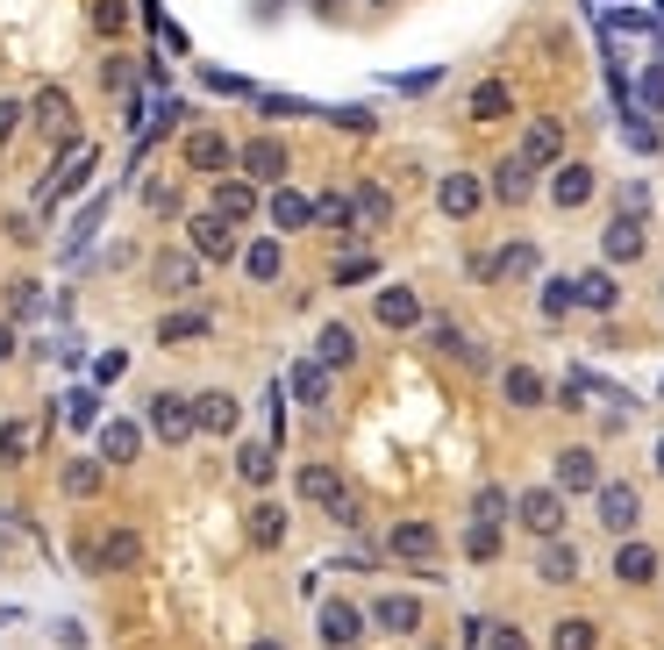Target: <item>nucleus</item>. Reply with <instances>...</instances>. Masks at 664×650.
Segmentation results:
<instances>
[{
	"mask_svg": "<svg viewBox=\"0 0 664 650\" xmlns=\"http://www.w3.org/2000/svg\"><path fill=\"white\" fill-rule=\"evenodd\" d=\"M357 637H365V608H351V600H329V608H322V643L343 650V643H357Z\"/></svg>",
	"mask_w": 664,
	"mask_h": 650,
	"instance_id": "nucleus-18",
	"label": "nucleus"
},
{
	"mask_svg": "<svg viewBox=\"0 0 664 650\" xmlns=\"http://www.w3.org/2000/svg\"><path fill=\"white\" fill-rule=\"evenodd\" d=\"M657 8H664V0H657Z\"/></svg>",
	"mask_w": 664,
	"mask_h": 650,
	"instance_id": "nucleus-56",
	"label": "nucleus"
},
{
	"mask_svg": "<svg viewBox=\"0 0 664 650\" xmlns=\"http://www.w3.org/2000/svg\"><path fill=\"white\" fill-rule=\"evenodd\" d=\"M293 493H300V501H314V508H329V515L351 501V493H343V472H336V465H300Z\"/></svg>",
	"mask_w": 664,
	"mask_h": 650,
	"instance_id": "nucleus-9",
	"label": "nucleus"
},
{
	"mask_svg": "<svg viewBox=\"0 0 664 650\" xmlns=\"http://www.w3.org/2000/svg\"><path fill=\"white\" fill-rule=\"evenodd\" d=\"M550 650H600V622L593 615H565V622H550Z\"/></svg>",
	"mask_w": 664,
	"mask_h": 650,
	"instance_id": "nucleus-29",
	"label": "nucleus"
},
{
	"mask_svg": "<svg viewBox=\"0 0 664 650\" xmlns=\"http://www.w3.org/2000/svg\"><path fill=\"white\" fill-rule=\"evenodd\" d=\"M372 315H379V329H415V322H421V300H415V286H379Z\"/></svg>",
	"mask_w": 664,
	"mask_h": 650,
	"instance_id": "nucleus-15",
	"label": "nucleus"
},
{
	"mask_svg": "<svg viewBox=\"0 0 664 650\" xmlns=\"http://www.w3.org/2000/svg\"><path fill=\"white\" fill-rule=\"evenodd\" d=\"M94 29L100 36H122L129 29V0H94Z\"/></svg>",
	"mask_w": 664,
	"mask_h": 650,
	"instance_id": "nucleus-45",
	"label": "nucleus"
},
{
	"mask_svg": "<svg viewBox=\"0 0 664 650\" xmlns=\"http://www.w3.org/2000/svg\"><path fill=\"white\" fill-rule=\"evenodd\" d=\"M351 201H357V222H372V230H379V222H394V193H386V187H357Z\"/></svg>",
	"mask_w": 664,
	"mask_h": 650,
	"instance_id": "nucleus-41",
	"label": "nucleus"
},
{
	"mask_svg": "<svg viewBox=\"0 0 664 650\" xmlns=\"http://www.w3.org/2000/svg\"><path fill=\"white\" fill-rule=\"evenodd\" d=\"M386 551H394V557H407V565H421V572H429V565H436V551H443V536H436L429 522H394V536H386ZM429 579H436V572H429Z\"/></svg>",
	"mask_w": 664,
	"mask_h": 650,
	"instance_id": "nucleus-4",
	"label": "nucleus"
},
{
	"mask_svg": "<svg viewBox=\"0 0 664 650\" xmlns=\"http://www.w3.org/2000/svg\"><path fill=\"white\" fill-rule=\"evenodd\" d=\"M236 472H244L250 487H271V479H279V458H271V444H244V450H236Z\"/></svg>",
	"mask_w": 664,
	"mask_h": 650,
	"instance_id": "nucleus-37",
	"label": "nucleus"
},
{
	"mask_svg": "<svg viewBox=\"0 0 664 650\" xmlns=\"http://www.w3.org/2000/svg\"><path fill=\"white\" fill-rule=\"evenodd\" d=\"M286 386H293V401L322 407V401H329V365H322V358H308V365H293V372H286Z\"/></svg>",
	"mask_w": 664,
	"mask_h": 650,
	"instance_id": "nucleus-33",
	"label": "nucleus"
},
{
	"mask_svg": "<svg viewBox=\"0 0 664 650\" xmlns=\"http://www.w3.org/2000/svg\"><path fill=\"white\" fill-rule=\"evenodd\" d=\"M100 487H108V458H72L65 465V493L72 501H94Z\"/></svg>",
	"mask_w": 664,
	"mask_h": 650,
	"instance_id": "nucleus-28",
	"label": "nucleus"
},
{
	"mask_svg": "<svg viewBox=\"0 0 664 650\" xmlns=\"http://www.w3.org/2000/svg\"><path fill=\"white\" fill-rule=\"evenodd\" d=\"M215 215L250 222V215H258V179H222V187H215Z\"/></svg>",
	"mask_w": 664,
	"mask_h": 650,
	"instance_id": "nucleus-22",
	"label": "nucleus"
},
{
	"mask_svg": "<svg viewBox=\"0 0 664 650\" xmlns=\"http://www.w3.org/2000/svg\"><path fill=\"white\" fill-rule=\"evenodd\" d=\"M593 501H600V529H614V536H629V529H636V515H643L636 487H622V479H608Z\"/></svg>",
	"mask_w": 664,
	"mask_h": 650,
	"instance_id": "nucleus-11",
	"label": "nucleus"
},
{
	"mask_svg": "<svg viewBox=\"0 0 664 650\" xmlns=\"http://www.w3.org/2000/svg\"><path fill=\"white\" fill-rule=\"evenodd\" d=\"M536 265H543V258H536V244H507L501 258H479V265H472V279H486V286H493V279H522V271H536Z\"/></svg>",
	"mask_w": 664,
	"mask_h": 650,
	"instance_id": "nucleus-17",
	"label": "nucleus"
},
{
	"mask_svg": "<svg viewBox=\"0 0 664 650\" xmlns=\"http://www.w3.org/2000/svg\"><path fill=\"white\" fill-rule=\"evenodd\" d=\"M29 450H36V429L29 422H0V465H29Z\"/></svg>",
	"mask_w": 664,
	"mask_h": 650,
	"instance_id": "nucleus-39",
	"label": "nucleus"
},
{
	"mask_svg": "<svg viewBox=\"0 0 664 650\" xmlns=\"http://www.w3.org/2000/svg\"><path fill=\"white\" fill-rule=\"evenodd\" d=\"M8 308H14V315H36V308H43L36 279H14V286H8Z\"/></svg>",
	"mask_w": 664,
	"mask_h": 650,
	"instance_id": "nucleus-47",
	"label": "nucleus"
},
{
	"mask_svg": "<svg viewBox=\"0 0 664 650\" xmlns=\"http://www.w3.org/2000/svg\"><path fill=\"white\" fill-rule=\"evenodd\" d=\"M557 150H565V129L543 115V122H529V136H522V158L529 164H557Z\"/></svg>",
	"mask_w": 664,
	"mask_h": 650,
	"instance_id": "nucleus-35",
	"label": "nucleus"
},
{
	"mask_svg": "<svg viewBox=\"0 0 664 650\" xmlns=\"http://www.w3.org/2000/svg\"><path fill=\"white\" fill-rule=\"evenodd\" d=\"M150 429L164 436V444H186L193 429H201V415H193V401H179V393H158V401H150Z\"/></svg>",
	"mask_w": 664,
	"mask_h": 650,
	"instance_id": "nucleus-6",
	"label": "nucleus"
},
{
	"mask_svg": "<svg viewBox=\"0 0 664 650\" xmlns=\"http://www.w3.org/2000/svg\"><path fill=\"white\" fill-rule=\"evenodd\" d=\"M657 479H664V444H657Z\"/></svg>",
	"mask_w": 664,
	"mask_h": 650,
	"instance_id": "nucleus-55",
	"label": "nucleus"
},
{
	"mask_svg": "<svg viewBox=\"0 0 664 650\" xmlns=\"http://www.w3.org/2000/svg\"><path fill=\"white\" fill-rule=\"evenodd\" d=\"M643 108L664 115V57H657V72H651V79H643Z\"/></svg>",
	"mask_w": 664,
	"mask_h": 650,
	"instance_id": "nucleus-50",
	"label": "nucleus"
},
{
	"mask_svg": "<svg viewBox=\"0 0 664 650\" xmlns=\"http://www.w3.org/2000/svg\"><path fill=\"white\" fill-rule=\"evenodd\" d=\"M36 122L51 136H72V94H57V86H43L36 94Z\"/></svg>",
	"mask_w": 664,
	"mask_h": 650,
	"instance_id": "nucleus-38",
	"label": "nucleus"
},
{
	"mask_svg": "<svg viewBox=\"0 0 664 650\" xmlns=\"http://www.w3.org/2000/svg\"><path fill=\"white\" fill-rule=\"evenodd\" d=\"M550 201L557 207H586L593 201V172H586V164H550Z\"/></svg>",
	"mask_w": 664,
	"mask_h": 650,
	"instance_id": "nucleus-19",
	"label": "nucleus"
},
{
	"mask_svg": "<svg viewBox=\"0 0 664 650\" xmlns=\"http://www.w3.org/2000/svg\"><path fill=\"white\" fill-rule=\"evenodd\" d=\"M215 329V315L207 308H179V315H164L158 322V343H193V337H207Z\"/></svg>",
	"mask_w": 664,
	"mask_h": 650,
	"instance_id": "nucleus-32",
	"label": "nucleus"
},
{
	"mask_svg": "<svg viewBox=\"0 0 664 650\" xmlns=\"http://www.w3.org/2000/svg\"><path fill=\"white\" fill-rule=\"evenodd\" d=\"M179 164H186V172H207V179H222L236 164V143L222 129H193L186 143H179Z\"/></svg>",
	"mask_w": 664,
	"mask_h": 650,
	"instance_id": "nucleus-2",
	"label": "nucleus"
},
{
	"mask_svg": "<svg viewBox=\"0 0 664 650\" xmlns=\"http://www.w3.org/2000/svg\"><path fill=\"white\" fill-rule=\"evenodd\" d=\"M372 622H379V629H394V637H407V629H421V600L386 594V600H372Z\"/></svg>",
	"mask_w": 664,
	"mask_h": 650,
	"instance_id": "nucleus-27",
	"label": "nucleus"
},
{
	"mask_svg": "<svg viewBox=\"0 0 664 650\" xmlns=\"http://www.w3.org/2000/svg\"><path fill=\"white\" fill-rule=\"evenodd\" d=\"M429 343H436V351H443V358H458V365H472V372L486 365V351H479V343L464 337L458 322H436V329H429Z\"/></svg>",
	"mask_w": 664,
	"mask_h": 650,
	"instance_id": "nucleus-30",
	"label": "nucleus"
},
{
	"mask_svg": "<svg viewBox=\"0 0 664 650\" xmlns=\"http://www.w3.org/2000/svg\"><path fill=\"white\" fill-rule=\"evenodd\" d=\"M129 565H143V536L136 529H108L100 536V572H129Z\"/></svg>",
	"mask_w": 664,
	"mask_h": 650,
	"instance_id": "nucleus-25",
	"label": "nucleus"
},
{
	"mask_svg": "<svg viewBox=\"0 0 664 650\" xmlns=\"http://www.w3.org/2000/svg\"><path fill=\"white\" fill-rule=\"evenodd\" d=\"M14 129H22V100H0V143H8Z\"/></svg>",
	"mask_w": 664,
	"mask_h": 650,
	"instance_id": "nucleus-52",
	"label": "nucleus"
},
{
	"mask_svg": "<svg viewBox=\"0 0 664 650\" xmlns=\"http://www.w3.org/2000/svg\"><path fill=\"white\" fill-rule=\"evenodd\" d=\"M372 271H379V258H343L336 265V286H357V279H372Z\"/></svg>",
	"mask_w": 664,
	"mask_h": 650,
	"instance_id": "nucleus-49",
	"label": "nucleus"
},
{
	"mask_svg": "<svg viewBox=\"0 0 664 650\" xmlns=\"http://www.w3.org/2000/svg\"><path fill=\"white\" fill-rule=\"evenodd\" d=\"M486 650H529V637H522V629H507V622H493V637H486Z\"/></svg>",
	"mask_w": 664,
	"mask_h": 650,
	"instance_id": "nucleus-51",
	"label": "nucleus"
},
{
	"mask_svg": "<svg viewBox=\"0 0 664 650\" xmlns=\"http://www.w3.org/2000/svg\"><path fill=\"white\" fill-rule=\"evenodd\" d=\"M244 536L258 543V551H279V543H286V508H279V501H258V508L244 515Z\"/></svg>",
	"mask_w": 664,
	"mask_h": 650,
	"instance_id": "nucleus-21",
	"label": "nucleus"
},
{
	"mask_svg": "<svg viewBox=\"0 0 664 650\" xmlns=\"http://www.w3.org/2000/svg\"><path fill=\"white\" fill-rule=\"evenodd\" d=\"M136 450H143V429H136V422H100V458L108 465H129Z\"/></svg>",
	"mask_w": 664,
	"mask_h": 650,
	"instance_id": "nucleus-31",
	"label": "nucleus"
},
{
	"mask_svg": "<svg viewBox=\"0 0 664 650\" xmlns=\"http://www.w3.org/2000/svg\"><path fill=\"white\" fill-rule=\"evenodd\" d=\"M158 286L164 294H193V258H172V251H164L158 258Z\"/></svg>",
	"mask_w": 664,
	"mask_h": 650,
	"instance_id": "nucleus-44",
	"label": "nucleus"
},
{
	"mask_svg": "<svg viewBox=\"0 0 664 650\" xmlns=\"http://www.w3.org/2000/svg\"><path fill=\"white\" fill-rule=\"evenodd\" d=\"M308 222H314V201H308V193H293V187L271 193V230H308Z\"/></svg>",
	"mask_w": 664,
	"mask_h": 650,
	"instance_id": "nucleus-34",
	"label": "nucleus"
},
{
	"mask_svg": "<svg viewBox=\"0 0 664 650\" xmlns=\"http://www.w3.org/2000/svg\"><path fill=\"white\" fill-rule=\"evenodd\" d=\"M94 164H100V150H94V143H72V150H65V172L43 187V201H72V193L94 179Z\"/></svg>",
	"mask_w": 664,
	"mask_h": 650,
	"instance_id": "nucleus-13",
	"label": "nucleus"
},
{
	"mask_svg": "<svg viewBox=\"0 0 664 650\" xmlns=\"http://www.w3.org/2000/svg\"><path fill=\"white\" fill-rule=\"evenodd\" d=\"M314 358H322L329 372H336V365H357V329L351 322H329L322 337H314Z\"/></svg>",
	"mask_w": 664,
	"mask_h": 650,
	"instance_id": "nucleus-23",
	"label": "nucleus"
},
{
	"mask_svg": "<svg viewBox=\"0 0 664 650\" xmlns=\"http://www.w3.org/2000/svg\"><path fill=\"white\" fill-rule=\"evenodd\" d=\"M515 522L529 529V536H565V493L557 487H529V493H515Z\"/></svg>",
	"mask_w": 664,
	"mask_h": 650,
	"instance_id": "nucleus-1",
	"label": "nucleus"
},
{
	"mask_svg": "<svg viewBox=\"0 0 664 650\" xmlns=\"http://www.w3.org/2000/svg\"><path fill=\"white\" fill-rule=\"evenodd\" d=\"M643 244H651V230H643V215H629V207L608 222V236H600L608 265H636V258H643Z\"/></svg>",
	"mask_w": 664,
	"mask_h": 650,
	"instance_id": "nucleus-8",
	"label": "nucleus"
},
{
	"mask_svg": "<svg viewBox=\"0 0 664 650\" xmlns=\"http://www.w3.org/2000/svg\"><path fill=\"white\" fill-rule=\"evenodd\" d=\"M608 479H600V458L586 444H565L557 450V493H600Z\"/></svg>",
	"mask_w": 664,
	"mask_h": 650,
	"instance_id": "nucleus-3",
	"label": "nucleus"
},
{
	"mask_svg": "<svg viewBox=\"0 0 664 650\" xmlns=\"http://www.w3.org/2000/svg\"><path fill=\"white\" fill-rule=\"evenodd\" d=\"M507 508H515V493H507V487H479L472 493V522H507Z\"/></svg>",
	"mask_w": 664,
	"mask_h": 650,
	"instance_id": "nucleus-42",
	"label": "nucleus"
},
{
	"mask_svg": "<svg viewBox=\"0 0 664 650\" xmlns=\"http://www.w3.org/2000/svg\"><path fill=\"white\" fill-rule=\"evenodd\" d=\"M507 115H515L507 79H479V86H472V122H507Z\"/></svg>",
	"mask_w": 664,
	"mask_h": 650,
	"instance_id": "nucleus-24",
	"label": "nucleus"
},
{
	"mask_svg": "<svg viewBox=\"0 0 664 650\" xmlns=\"http://www.w3.org/2000/svg\"><path fill=\"white\" fill-rule=\"evenodd\" d=\"M486 193H493V187H479L472 172H450L443 187H436V207H443L450 222H464V215H479V201H486Z\"/></svg>",
	"mask_w": 664,
	"mask_h": 650,
	"instance_id": "nucleus-14",
	"label": "nucleus"
},
{
	"mask_svg": "<svg viewBox=\"0 0 664 650\" xmlns=\"http://www.w3.org/2000/svg\"><path fill=\"white\" fill-rule=\"evenodd\" d=\"M236 164H244V179L271 187V179H286V143H279V136H250V143L236 150Z\"/></svg>",
	"mask_w": 664,
	"mask_h": 650,
	"instance_id": "nucleus-10",
	"label": "nucleus"
},
{
	"mask_svg": "<svg viewBox=\"0 0 664 650\" xmlns=\"http://www.w3.org/2000/svg\"><path fill=\"white\" fill-rule=\"evenodd\" d=\"M464 557H479V565L501 557V522H472V529H464Z\"/></svg>",
	"mask_w": 664,
	"mask_h": 650,
	"instance_id": "nucleus-43",
	"label": "nucleus"
},
{
	"mask_svg": "<svg viewBox=\"0 0 664 650\" xmlns=\"http://www.w3.org/2000/svg\"><path fill=\"white\" fill-rule=\"evenodd\" d=\"M501 393H507L515 407H543V401H550V386H543L536 365H507V372H501Z\"/></svg>",
	"mask_w": 664,
	"mask_h": 650,
	"instance_id": "nucleus-26",
	"label": "nucleus"
},
{
	"mask_svg": "<svg viewBox=\"0 0 664 650\" xmlns=\"http://www.w3.org/2000/svg\"><path fill=\"white\" fill-rule=\"evenodd\" d=\"M614 579L622 586H657V551L651 543H622V551H614Z\"/></svg>",
	"mask_w": 664,
	"mask_h": 650,
	"instance_id": "nucleus-20",
	"label": "nucleus"
},
{
	"mask_svg": "<svg viewBox=\"0 0 664 650\" xmlns=\"http://www.w3.org/2000/svg\"><path fill=\"white\" fill-rule=\"evenodd\" d=\"M614 300H622L614 271H579V308H593V315H614Z\"/></svg>",
	"mask_w": 664,
	"mask_h": 650,
	"instance_id": "nucleus-36",
	"label": "nucleus"
},
{
	"mask_svg": "<svg viewBox=\"0 0 664 650\" xmlns=\"http://www.w3.org/2000/svg\"><path fill=\"white\" fill-rule=\"evenodd\" d=\"M65 415H72V422H79V429H86V422H100V401H94V393L79 386V393H65Z\"/></svg>",
	"mask_w": 664,
	"mask_h": 650,
	"instance_id": "nucleus-48",
	"label": "nucleus"
},
{
	"mask_svg": "<svg viewBox=\"0 0 664 650\" xmlns=\"http://www.w3.org/2000/svg\"><path fill=\"white\" fill-rule=\"evenodd\" d=\"M571 300H579V279H550V286H543V315H550V322L571 308Z\"/></svg>",
	"mask_w": 664,
	"mask_h": 650,
	"instance_id": "nucleus-46",
	"label": "nucleus"
},
{
	"mask_svg": "<svg viewBox=\"0 0 664 650\" xmlns=\"http://www.w3.org/2000/svg\"><path fill=\"white\" fill-rule=\"evenodd\" d=\"M529 193H536V164L522 158V150H515V158H501V164H493V201L522 207V201H529Z\"/></svg>",
	"mask_w": 664,
	"mask_h": 650,
	"instance_id": "nucleus-12",
	"label": "nucleus"
},
{
	"mask_svg": "<svg viewBox=\"0 0 664 650\" xmlns=\"http://www.w3.org/2000/svg\"><path fill=\"white\" fill-rule=\"evenodd\" d=\"M193 415H201L207 436H236V422H244V401H236L229 386H207V393H193Z\"/></svg>",
	"mask_w": 664,
	"mask_h": 650,
	"instance_id": "nucleus-7",
	"label": "nucleus"
},
{
	"mask_svg": "<svg viewBox=\"0 0 664 650\" xmlns=\"http://www.w3.org/2000/svg\"><path fill=\"white\" fill-rule=\"evenodd\" d=\"M279 265H286L279 236H265V244H250V251H244V271H250V279H279Z\"/></svg>",
	"mask_w": 664,
	"mask_h": 650,
	"instance_id": "nucleus-40",
	"label": "nucleus"
},
{
	"mask_svg": "<svg viewBox=\"0 0 664 650\" xmlns=\"http://www.w3.org/2000/svg\"><path fill=\"white\" fill-rule=\"evenodd\" d=\"M193 230V258H215V265H229L236 258V230H229V215H215V207H207V215H193L186 222Z\"/></svg>",
	"mask_w": 664,
	"mask_h": 650,
	"instance_id": "nucleus-5",
	"label": "nucleus"
},
{
	"mask_svg": "<svg viewBox=\"0 0 664 650\" xmlns=\"http://www.w3.org/2000/svg\"><path fill=\"white\" fill-rule=\"evenodd\" d=\"M8 358H14V329L0 322V365H8Z\"/></svg>",
	"mask_w": 664,
	"mask_h": 650,
	"instance_id": "nucleus-53",
	"label": "nucleus"
},
{
	"mask_svg": "<svg viewBox=\"0 0 664 650\" xmlns=\"http://www.w3.org/2000/svg\"><path fill=\"white\" fill-rule=\"evenodd\" d=\"M536 579L543 586H571V579H579V543L550 536V543H543V557H536Z\"/></svg>",
	"mask_w": 664,
	"mask_h": 650,
	"instance_id": "nucleus-16",
	"label": "nucleus"
},
{
	"mask_svg": "<svg viewBox=\"0 0 664 650\" xmlns=\"http://www.w3.org/2000/svg\"><path fill=\"white\" fill-rule=\"evenodd\" d=\"M250 650H286V643H271V637H258V643H250Z\"/></svg>",
	"mask_w": 664,
	"mask_h": 650,
	"instance_id": "nucleus-54",
	"label": "nucleus"
}]
</instances>
